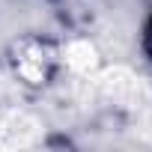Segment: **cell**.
Instances as JSON below:
<instances>
[{"label":"cell","instance_id":"cell-1","mask_svg":"<svg viewBox=\"0 0 152 152\" xmlns=\"http://www.w3.org/2000/svg\"><path fill=\"white\" fill-rule=\"evenodd\" d=\"M146 48H149V54H152V21H149V27H146Z\"/></svg>","mask_w":152,"mask_h":152}]
</instances>
